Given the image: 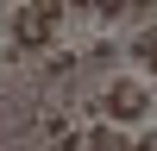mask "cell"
I'll list each match as a JSON object with an SVG mask.
<instances>
[{"label":"cell","mask_w":157,"mask_h":151,"mask_svg":"<svg viewBox=\"0 0 157 151\" xmlns=\"http://www.w3.org/2000/svg\"><path fill=\"white\" fill-rule=\"evenodd\" d=\"M63 0H19V13H13V44L19 50H50L63 32Z\"/></svg>","instance_id":"cell-1"},{"label":"cell","mask_w":157,"mask_h":151,"mask_svg":"<svg viewBox=\"0 0 157 151\" xmlns=\"http://www.w3.org/2000/svg\"><path fill=\"white\" fill-rule=\"evenodd\" d=\"M132 50H138V63L157 76V25H145V32H138V44H132Z\"/></svg>","instance_id":"cell-4"},{"label":"cell","mask_w":157,"mask_h":151,"mask_svg":"<svg viewBox=\"0 0 157 151\" xmlns=\"http://www.w3.org/2000/svg\"><path fill=\"white\" fill-rule=\"evenodd\" d=\"M88 13H101V19H113V13H126V0H88Z\"/></svg>","instance_id":"cell-5"},{"label":"cell","mask_w":157,"mask_h":151,"mask_svg":"<svg viewBox=\"0 0 157 151\" xmlns=\"http://www.w3.org/2000/svg\"><path fill=\"white\" fill-rule=\"evenodd\" d=\"M88 151H132V138H126L120 126H94V132H88Z\"/></svg>","instance_id":"cell-3"},{"label":"cell","mask_w":157,"mask_h":151,"mask_svg":"<svg viewBox=\"0 0 157 151\" xmlns=\"http://www.w3.org/2000/svg\"><path fill=\"white\" fill-rule=\"evenodd\" d=\"M132 151H157V126H145V138H138Z\"/></svg>","instance_id":"cell-6"},{"label":"cell","mask_w":157,"mask_h":151,"mask_svg":"<svg viewBox=\"0 0 157 151\" xmlns=\"http://www.w3.org/2000/svg\"><path fill=\"white\" fill-rule=\"evenodd\" d=\"M101 107H107V120H120V126H138L151 113V88L138 82V76H120V82L101 95Z\"/></svg>","instance_id":"cell-2"},{"label":"cell","mask_w":157,"mask_h":151,"mask_svg":"<svg viewBox=\"0 0 157 151\" xmlns=\"http://www.w3.org/2000/svg\"><path fill=\"white\" fill-rule=\"evenodd\" d=\"M126 6H138V13H151V0H126Z\"/></svg>","instance_id":"cell-7"}]
</instances>
